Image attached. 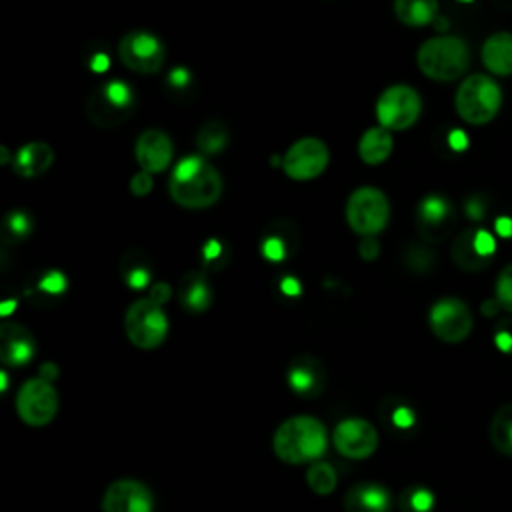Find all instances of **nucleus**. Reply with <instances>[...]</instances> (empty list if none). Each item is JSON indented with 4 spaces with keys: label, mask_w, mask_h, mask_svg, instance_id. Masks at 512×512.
Instances as JSON below:
<instances>
[{
    "label": "nucleus",
    "mask_w": 512,
    "mask_h": 512,
    "mask_svg": "<svg viewBox=\"0 0 512 512\" xmlns=\"http://www.w3.org/2000/svg\"><path fill=\"white\" fill-rule=\"evenodd\" d=\"M224 182L220 172L202 156L182 158L168 180L170 198L184 208L200 210L216 204L222 196Z\"/></svg>",
    "instance_id": "f257e3e1"
},
{
    "label": "nucleus",
    "mask_w": 512,
    "mask_h": 512,
    "mask_svg": "<svg viewBox=\"0 0 512 512\" xmlns=\"http://www.w3.org/2000/svg\"><path fill=\"white\" fill-rule=\"evenodd\" d=\"M328 446L326 426L310 416L298 414L286 418L274 432L272 450L286 464H306L316 462Z\"/></svg>",
    "instance_id": "f03ea898"
},
{
    "label": "nucleus",
    "mask_w": 512,
    "mask_h": 512,
    "mask_svg": "<svg viewBox=\"0 0 512 512\" xmlns=\"http://www.w3.org/2000/svg\"><path fill=\"white\" fill-rule=\"evenodd\" d=\"M416 62L424 76L436 82H450L468 70L470 50L458 36H436L418 48Z\"/></svg>",
    "instance_id": "7ed1b4c3"
},
{
    "label": "nucleus",
    "mask_w": 512,
    "mask_h": 512,
    "mask_svg": "<svg viewBox=\"0 0 512 512\" xmlns=\"http://www.w3.org/2000/svg\"><path fill=\"white\" fill-rule=\"evenodd\" d=\"M502 104V90L488 74H470L456 90L454 106L458 116L472 124L482 126L494 120Z\"/></svg>",
    "instance_id": "20e7f679"
},
{
    "label": "nucleus",
    "mask_w": 512,
    "mask_h": 512,
    "mask_svg": "<svg viewBox=\"0 0 512 512\" xmlns=\"http://www.w3.org/2000/svg\"><path fill=\"white\" fill-rule=\"evenodd\" d=\"M136 96L124 80H108L94 88L86 100V116L94 126L114 128L132 116Z\"/></svg>",
    "instance_id": "39448f33"
},
{
    "label": "nucleus",
    "mask_w": 512,
    "mask_h": 512,
    "mask_svg": "<svg viewBox=\"0 0 512 512\" xmlns=\"http://www.w3.org/2000/svg\"><path fill=\"white\" fill-rule=\"evenodd\" d=\"M126 338L140 350L158 348L168 334V318L160 304L148 296L134 300L124 314Z\"/></svg>",
    "instance_id": "423d86ee"
},
{
    "label": "nucleus",
    "mask_w": 512,
    "mask_h": 512,
    "mask_svg": "<svg viewBox=\"0 0 512 512\" xmlns=\"http://www.w3.org/2000/svg\"><path fill=\"white\" fill-rule=\"evenodd\" d=\"M390 218V204L382 190L374 186L356 188L346 202V222L352 232L366 236L380 234Z\"/></svg>",
    "instance_id": "0eeeda50"
},
{
    "label": "nucleus",
    "mask_w": 512,
    "mask_h": 512,
    "mask_svg": "<svg viewBox=\"0 0 512 512\" xmlns=\"http://www.w3.org/2000/svg\"><path fill=\"white\" fill-rule=\"evenodd\" d=\"M422 112L420 94L408 84L388 86L376 102V118L386 130L410 128Z\"/></svg>",
    "instance_id": "6e6552de"
},
{
    "label": "nucleus",
    "mask_w": 512,
    "mask_h": 512,
    "mask_svg": "<svg viewBox=\"0 0 512 512\" xmlns=\"http://www.w3.org/2000/svg\"><path fill=\"white\" fill-rule=\"evenodd\" d=\"M428 326L438 340L458 344L470 336L474 318L464 300L456 296H444L430 306Z\"/></svg>",
    "instance_id": "1a4fd4ad"
},
{
    "label": "nucleus",
    "mask_w": 512,
    "mask_h": 512,
    "mask_svg": "<svg viewBox=\"0 0 512 512\" xmlns=\"http://www.w3.org/2000/svg\"><path fill=\"white\" fill-rule=\"evenodd\" d=\"M16 412L28 426H46L58 412V392L42 376L26 380L16 394Z\"/></svg>",
    "instance_id": "9d476101"
},
{
    "label": "nucleus",
    "mask_w": 512,
    "mask_h": 512,
    "mask_svg": "<svg viewBox=\"0 0 512 512\" xmlns=\"http://www.w3.org/2000/svg\"><path fill=\"white\" fill-rule=\"evenodd\" d=\"M118 56L126 68L138 74H154L164 64V46L150 32L134 30L120 38Z\"/></svg>",
    "instance_id": "9b49d317"
},
{
    "label": "nucleus",
    "mask_w": 512,
    "mask_h": 512,
    "mask_svg": "<svg viewBox=\"0 0 512 512\" xmlns=\"http://www.w3.org/2000/svg\"><path fill=\"white\" fill-rule=\"evenodd\" d=\"M330 160L328 146L314 136L296 140L282 156V170L292 180H312L320 176Z\"/></svg>",
    "instance_id": "f8f14e48"
},
{
    "label": "nucleus",
    "mask_w": 512,
    "mask_h": 512,
    "mask_svg": "<svg viewBox=\"0 0 512 512\" xmlns=\"http://www.w3.org/2000/svg\"><path fill=\"white\" fill-rule=\"evenodd\" d=\"M332 442L338 454L350 460H362L376 452L378 432L364 418H344L332 432Z\"/></svg>",
    "instance_id": "ddd939ff"
},
{
    "label": "nucleus",
    "mask_w": 512,
    "mask_h": 512,
    "mask_svg": "<svg viewBox=\"0 0 512 512\" xmlns=\"http://www.w3.org/2000/svg\"><path fill=\"white\" fill-rule=\"evenodd\" d=\"M456 216L448 198L440 194L424 196L416 206V230L422 240L442 242L454 228Z\"/></svg>",
    "instance_id": "4468645a"
},
{
    "label": "nucleus",
    "mask_w": 512,
    "mask_h": 512,
    "mask_svg": "<svg viewBox=\"0 0 512 512\" xmlns=\"http://www.w3.org/2000/svg\"><path fill=\"white\" fill-rule=\"evenodd\" d=\"M496 242L486 230H462L452 242V262L464 272H480L490 266Z\"/></svg>",
    "instance_id": "2eb2a0df"
},
{
    "label": "nucleus",
    "mask_w": 512,
    "mask_h": 512,
    "mask_svg": "<svg viewBox=\"0 0 512 512\" xmlns=\"http://www.w3.org/2000/svg\"><path fill=\"white\" fill-rule=\"evenodd\" d=\"M104 512H152L154 496L152 490L134 478H120L108 484L102 496Z\"/></svg>",
    "instance_id": "dca6fc26"
},
{
    "label": "nucleus",
    "mask_w": 512,
    "mask_h": 512,
    "mask_svg": "<svg viewBox=\"0 0 512 512\" xmlns=\"http://www.w3.org/2000/svg\"><path fill=\"white\" fill-rule=\"evenodd\" d=\"M134 154L140 170L156 174L170 166L174 156V146L166 132L158 128H148L138 136Z\"/></svg>",
    "instance_id": "f3484780"
},
{
    "label": "nucleus",
    "mask_w": 512,
    "mask_h": 512,
    "mask_svg": "<svg viewBox=\"0 0 512 512\" xmlns=\"http://www.w3.org/2000/svg\"><path fill=\"white\" fill-rule=\"evenodd\" d=\"M286 382L294 394L304 398H316L326 388V372L318 358L310 354H300L288 364Z\"/></svg>",
    "instance_id": "a211bd4d"
},
{
    "label": "nucleus",
    "mask_w": 512,
    "mask_h": 512,
    "mask_svg": "<svg viewBox=\"0 0 512 512\" xmlns=\"http://www.w3.org/2000/svg\"><path fill=\"white\" fill-rule=\"evenodd\" d=\"M36 354L32 332L18 322H2L0 326V360L10 368L26 366Z\"/></svg>",
    "instance_id": "6ab92c4d"
},
{
    "label": "nucleus",
    "mask_w": 512,
    "mask_h": 512,
    "mask_svg": "<svg viewBox=\"0 0 512 512\" xmlns=\"http://www.w3.org/2000/svg\"><path fill=\"white\" fill-rule=\"evenodd\" d=\"M298 242V230L290 220H274L262 234L260 252L268 262L278 264L288 260L296 252Z\"/></svg>",
    "instance_id": "aec40b11"
},
{
    "label": "nucleus",
    "mask_w": 512,
    "mask_h": 512,
    "mask_svg": "<svg viewBox=\"0 0 512 512\" xmlns=\"http://www.w3.org/2000/svg\"><path fill=\"white\" fill-rule=\"evenodd\" d=\"M346 512H390L392 494L378 482H358L344 496Z\"/></svg>",
    "instance_id": "412c9836"
},
{
    "label": "nucleus",
    "mask_w": 512,
    "mask_h": 512,
    "mask_svg": "<svg viewBox=\"0 0 512 512\" xmlns=\"http://www.w3.org/2000/svg\"><path fill=\"white\" fill-rule=\"evenodd\" d=\"M176 296L180 306L190 314H202L212 304V286L204 272L190 270L178 280Z\"/></svg>",
    "instance_id": "4be33fe9"
},
{
    "label": "nucleus",
    "mask_w": 512,
    "mask_h": 512,
    "mask_svg": "<svg viewBox=\"0 0 512 512\" xmlns=\"http://www.w3.org/2000/svg\"><path fill=\"white\" fill-rule=\"evenodd\" d=\"M54 162V150L46 142L24 144L12 160L14 172L22 178H36L44 174Z\"/></svg>",
    "instance_id": "5701e85b"
},
{
    "label": "nucleus",
    "mask_w": 512,
    "mask_h": 512,
    "mask_svg": "<svg viewBox=\"0 0 512 512\" xmlns=\"http://www.w3.org/2000/svg\"><path fill=\"white\" fill-rule=\"evenodd\" d=\"M482 62L496 76H512V32H494L482 44Z\"/></svg>",
    "instance_id": "b1692460"
},
{
    "label": "nucleus",
    "mask_w": 512,
    "mask_h": 512,
    "mask_svg": "<svg viewBox=\"0 0 512 512\" xmlns=\"http://www.w3.org/2000/svg\"><path fill=\"white\" fill-rule=\"evenodd\" d=\"M378 414L382 424L392 430V432H410L416 428L418 422V414L414 410V406L398 396H390L384 398L378 406Z\"/></svg>",
    "instance_id": "393cba45"
},
{
    "label": "nucleus",
    "mask_w": 512,
    "mask_h": 512,
    "mask_svg": "<svg viewBox=\"0 0 512 512\" xmlns=\"http://www.w3.org/2000/svg\"><path fill=\"white\" fill-rule=\"evenodd\" d=\"M392 146H394V140H392L390 130H386L382 126H374V128H368L360 136L358 156L362 158L364 164L376 166V164H382L390 156Z\"/></svg>",
    "instance_id": "a878e982"
},
{
    "label": "nucleus",
    "mask_w": 512,
    "mask_h": 512,
    "mask_svg": "<svg viewBox=\"0 0 512 512\" xmlns=\"http://www.w3.org/2000/svg\"><path fill=\"white\" fill-rule=\"evenodd\" d=\"M120 276L132 290H144L152 280V262L142 250H128L120 260Z\"/></svg>",
    "instance_id": "bb28decb"
},
{
    "label": "nucleus",
    "mask_w": 512,
    "mask_h": 512,
    "mask_svg": "<svg viewBox=\"0 0 512 512\" xmlns=\"http://www.w3.org/2000/svg\"><path fill=\"white\" fill-rule=\"evenodd\" d=\"M394 14L402 24L422 28L436 20L438 0H394Z\"/></svg>",
    "instance_id": "cd10ccee"
},
{
    "label": "nucleus",
    "mask_w": 512,
    "mask_h": 512,
    "mask_svg": "<svg viewBox=\"0 0 512 512\" xmlns=\"http://www.w3.org/2000/svg\"><path fill=\"white\" fill-rule=\"evenodd\" d=\"M66 276L60 270H44L32 286L26 288V296L38 304H48L66 292Z\"/></svg>",
    "instance_id": "c85d7f7f"
},
{
    "label": "nucleus",
    "mask_w": 512,
    "mask_h": 512,
    "mask_svg": "<svg viewBox=\"0 0 512 512\" xmlns=\"http://www.w3.org/2000/svg\"><path fill=\"white\" fill-rule=\"evenodd\" d=\"M488 436L492 446L504 454V456H512V402L502 404L492 420H490V428H488Z\"/></svg>",
    "instance_id": "c756f323"
},
{
    "label": "nucleus",
    "mask_w": 512,
    "mask_h": 512,
    "mask_svg": "<svg viewBox=\"0 0 512 512\" xmlns=\"http://www.w3.org/2000/svg\"><path fill=\"white\" fill-rule=\"evenodd\" d=\"M230 140L228 128L220 120H208L200 126L196 134V146L204 156H216L226 150Z\"/></svg>",
    "instance_id": "7c9ffc66"
},
{
    "label": "nucleus",
    "mask_w": 512,
    "mask_h": 512,
    "mask_svg": "<svg viewBox=\"0 0 512 512\" xmlns=\"http://www.w3.org/2000/svg\"><path fill=\"white\" fill-rule=\"evenodd\" d=\"M306 482L310 486V490L318 496H328L334 492L336 484H338V474L336 468L330 462H312L306 470Z\"/></svg>",
    "instance_id": "2f4dec72"
},
{
    "label": "nucleus",
    "mask_w": 512,
    "mask_h": 512,
    "mask_svg": "<svg viewBox=\"0 0 512 512\" xmlns=\"http://www.w3.org/2000/svg\"><path fill=\"white\" fill-rule=\"evenodd\" d=\"M32 230H34V218L24 210H10L2 220V240L6 244H16L28 238Z\"/></svg>",
    "instance_id": "473e14b6"
},
{
    "label": "nucleus",
    "mask_w": 512,
    "mask_h": 512,
    "mask_svg": "<svg viewBox=\"0 0 512 512\" xmlns=\"http://www.w3.org/2000/svg\"><path fill=\"white\" fill-rule=\"evenodd\" d=\"M436 506V496L426 486H408L400 494V510L402 512H432Z\"/></svg>",
    "instance_id": "72a5a7b5"
},
{
    "label": "nucleus",
    "mask_w": 512,
    "mask_h": 512,
    "mask_svg": "<svg viewBox=\"0 0 512 512\" xmlns=\"http://www.w3.org/2000/svg\"><path fill=\"white\" fill-rule=\"evenodd\" d=\"M230 260V248L220 238H208L202 246V264L204 270L216 272L222 270Z\"/></svg>",
    "instance_id": "f704fd0d"
},
{
    "label": "nucleus",
    "mask_w": 512,
    "mask_h": 512,
    "mask_svg": "<svg viewBox=\"0 0 512 512\" xmlns=\"http://www.w3.org/2000/svg\"><path fill=\"white\" fill-rule=\"evenodd\" d=\"M492 344L500 354L512 356V318H502L492 330Z\"/></svg>",
    "instance_id": "c9c22d12"
},
{
    "label": "nucleus",
    "mask_w": 512,
    "mask_h": 512,
    "mask_svg": "<svg viewBox=\"0 0 512 512\" xmlns=\"http://www.w3.org/2000/svg\"><path fill=\"white\" fill-rule=\"evenodd\" d=\"M496 298L506 312L512 314V264L504 266L496 280Z\"/></svg>",
    "instance_id": "e433bc0d"
},
{
    "label": "nucleus",
    "mask_w": 512,
    "mask_h": 512,
    "mask_svg": "<svg viewBox=\"0 0 512 512\" xmlns=\"http://www.w3.org/2000/svg\"><path fill=\"white\" fill-rule=\"evenodd\" d=\"M432 262H434V256H432L430 250L424 248V246H410L408 252H406V264H408L412 270H416V272H426V270H430Z\"/></svg>",
    "instance_id": "4c0bfd02"
},
{
    "label": "nucleus",
    "mask_w": 512,
    "mask_h": 512,
    "mask_svg": "<svg viewBox=\"0 0 512 512\" xmlns=\"http://www.w3.org/2000/svg\"><path fill=\"white\" fill-rule=\"evenodd\" d=\"M194 78H192V72L188 68H172L168 72V78H166V88L176 92V94H182V92H188V88L192 86Z\"/></svg>",
    "instance_id": "58836bf2"
},
{
    "label": "nucleus",
    "mask_w": 512,
    "mask_h": 512,
    "mask_svg": "<svg viewBox=\"0 0 512 512\" xmlns=\"http://www.w3.org/2000/svg\"><path fill=\"white\" fill-rule=\"evenodd\" d=\"M152 174L150 172H146V170H140V172H136L134 176H132V180H130V192L134 194V196H146V194H150V190H152Z\"/></svg>",
    "instance_id": "ea45409f"
},
{
    "label": "nucleus",
    "mask_w": 512,
    "mask_h": 512,
    "mask_svg": "<svg viewBox=\"0 0 512 512\" xmlns=\"http://www.w3.org/2000/svg\"><path fill=\"white\" fill-rule=\"evenodd\" d=\"M170 296H172V286L168 284V282H154L152 286H150V292H148V298L152 300V302H156V304H166L168 300H170Z\"/></svg>",
    "instance_id": "a19ab883"
},
{
    "label": "nucleus",
    "mask_w": 512,
    "mask_h": 512,
    "mask_svg": "<svg viewBox=\"0 0 512 512\" xmlns=\"http://www.w3.org/2000/svg\"><path fill=\"white\" fill-rule=\"evenodd\" d=\"M358 252H360V256H362V260H374L378 254H380V246H378V242L374 240V236H366V238H362V242H360V246H358Z\"/></svg>",
    "instance_id": "79ce46f5"
},
{
    "label": "nucleus",
    "mask_w": 512,
    "mask_h": 512,
    "mask_svg": "<svg viewBox=\"0 0 512 512\" xmlns=\"http://www.w3.org/2000/svg\"><path fill=\"white\" fill-rule=\"evenodd\" d=\"M280 290H282L286 296H298V294L302 292V286H300V282H298L296 278L286 276V278H282V282H280Z\"/></svg>",
    "instance_id": "37998d69"
},
{
    "label": "nucleus",
    "mask_w": 512,
    "mask_h": 512,
    "mask_svg": "<svg viewBox=\"0 0 512 512\" xmlns=\"http://www.w3.org/2000/svg\"><path fill=\"white\" fill-rule=\"evenodd\" d=\"M466 214H468L470 218H474V220H480L482 214H484V202L478 200V198H470V200L466 202Z\"/></svg>",
    "instance_id": "c03bdc74"
},
{
    "label": "nucleus",
    "mask_w": 512,
    "mask_h": 512,
    "mask_svg": "<svg viewBox=\"0 0 512 512\" xmlns=\"http://www.w3.org/2000/svg\"><path fill=\"white\" fill-rule=\"evenodd\" d=\"M448 140H450V146H452V150H456V152H462V150L468 146L466 134H464V132H460V130H452Z\"/></svg>",
    "instance_id": "a18cd8bd"
},
{
    "label": "nucleus",
    "mask_w": 512,
    "mask_h": 512,
    "mask_svg": "<svg viewBox=\"0 0 512 512\" xmlns=\"http://www.w3.org/2000/svg\"><path fill=\"white\" fill-rule=\"evenodd\" d=\"M108 64H110V60H108V56L102 54V52H96V54L90 58V68H92L94 72H104V70L108 68Z\"/></svg>",
    "instance_id": "49530a36"
},
{
    "label": "nucleus",
    "mask_w": 512,
    "mask_h": 512,
    "mask_svg": "<svg viewBox=\"0 0 512 512\" xmlns=\"http://www.w3.org/2000/svg\"><path fill=\"white\" fill-rule=\"evenodd\" d=\"M480 310H482V314H484V316H496V314L502 310V304H500V302H498V298L494 296V298H490V300H484Z\"/></svg>",
    "instance_id": "de8ad7c7"
},
{
    "label": "nucleus",
    "mask_w": 512,
    "mask_h": 512,
    "mask_svg": "<svg viewBox=\"0 0 512 512\" xmlns=\"http://www.w3.org/2000/svg\"><path fill=\"white\" fill-rule=\"evenodd\" d=\"M58 374V370H56V366L54 364H42V368H40V374L38 376H42V378H46V380H50L52 382V378Z\"/></svg>",
    "instance_id": "09e8293b"
}]
</instances>
